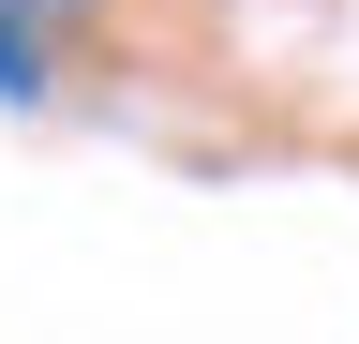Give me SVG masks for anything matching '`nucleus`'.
Masks as SVG:
<instances>
[{
  "label": "nucleus",
  "mask_w": 359,
  "mask_h": 344,
  "mask_svg": "<svg viewBox=\"0 0 359 344\" xmlns=\"http://www.w3.org/2000/svg\"><path fill=\"white\" fill-rule=\"evenodd\" d=\"M60 30H75V0H0V90H45V75H60Z\"/></svg>",
  "instance_id": "obj_1"
}]
</instances>
